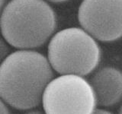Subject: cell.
<instances>
[{"label":"cell","mask_w":122,"mask_h":114,"mask_svg":"<svg viewBox=\"0 0 122 114\" xmlns=\"http://www.w3.org/2000/svg\"><path fill=\"white\" fill-rule=\"evenodd\" d=\"M42 102L46 114H92L97 105L91 84L76 75L52 80L44 90Z\"/></svg>","instance_id":"cell-4"},{"label":"cell","mask_w":122,"mask_h":114,"mask_svg":"<svg viewBox=\"0 0 122 114\" xmlns=\"http://www.w3.org/2000/svg\"><path fill=\"white\" fill-rule=\"evenodd\" d=\"M92 114H112L110 112L107 111V110H104V109H95V111L92 113Z\"/></svg>","instance_id":"cell-9"},{"label":"cell","mask_w":122,"mask_h":114,"mask_svg":"<svg viewBox=\"0 0 122 114\" xmlns=\"http://www.w3.org/2000/svg\"><path fill=\"white\" fill-rule=\"evenodd\" d=\"M47 1L52 2H55V3H60V2H66V1H68V0H47Z\"/></svg>","instance_id":"cell-10"},{"label":"cell","mask_w":122,"mask_h":114,"mask_svg":"<svg viewBox=\"0 0 122 114\" xmlns=\"http://www.w3.org/2000/svg\"><path fill=\"white\" fill-rule=\"evenodd\" d=\"M56 25L54 11L44 0H11L2 9V36L18 49L41 47L54 32Z\"/></svg>","instance_id":"cell-2"},{"label":"cell","mask_w":122,"mask_h":114,"mask_svg":"<svg viewBox=\"0 0 122 114\" xmlns=\"http://www.w3.org/2000/svg\"><path fill=\"white\" fill-rule=\"evenodd\" d=\"M7 47L6 46L4 45V42L2 41V43H1V56H2V58H3V56L6 55V52H7Z\"/></svg>","instance_id":"cell-8"},{"label":"cell","mask_w":122,"mask_h":114,"mask_svg":"<svg viewBox=\"0 0 122 114\" xmlns=\"http://www.w3.org/2000/svg\"><path fill=\"white\" fill-rule=\"evenodd\" d=\"M78 20L95 40H117L122 37V0H82Z\"/></svg>","instance_id":"cell-5"},{"label":"cell","mask_w":122,"mask_h":114,"mask_svg":"<svg viewBox=\"0 0 122 114\" xmlns=\"http://www.w3.org/2000/svg\"><path fill=\"white\" fill-rule=\"evenodd\" d=\"M0 105H1V110H0V114H10L9 109L7 108L5 103L2 100L0 102Z\"/></svg>","instance_id":"cell-7"},{"label":"cell","mask_w":122,"mask_h":114,"mask_svg":"<svg viewBox=\"0 0 122 114\" xmlns=\"http://www.w3.org/2000/svg\"><path fill=\"white\" fill-rule=\"evenodd\" d=\"M90 84L96 97L97 104L111 106L122 98V72L114 67H105L92 78Z\"/></svg>","instance_id":"cell-6"},{"label":"cell","mask_w":122,"mask_h":114,"mask_svg":"<svg viewBox=\"0 0 122 114\" xmlns=\"http://www.w3.org/2000/svg\"><path fill=\"white\" fill-rule=\"evenodd\" d=\"M47 52L52 68L61 75H87L101 59V49L95 39L78 28L56 33L50 41Z\"/></svg>","instance_id":"cell-3"},{"label":"cell","mask_w":122,"mask_h":114,"mask_svg":"<svg viewBox=\"0 0 122 114\" xmlns=\"http://www.w3.org/2000/svg\"><path fill=\"white\" fill-rule=\"evenodd\" d=\"M26 114H44V113H42L41 112H39V111H31Z\"/></svg>","instance_id":"cell-11"},{"label":"cell","mask_w":122,"mask_h":114,"mask_svg":"<svg viewBox=\"0 0 122 114\" xmlns=\"http://www.w3.org/2000/svg\"><path fill=\"white\" fill-rule=\"evenodd\" d=\"M53 77L52 66L44 56L28 49L15 52L0 67L2 100L21 110L36 107Z\"/></svg>","instance_id":"cell-1"},{"label":"cell","mask_w":122,"mask_h":114,"mask_svg":"<svg viewBox=\"0 0 122 114\" xmlns=\"http://www.w3.org/2000/svg\"><path fill=\"white\" fill-rule=\"evenodd\" d=\"M118 114H122V106H121L120 110H119V113H118Z\"/></svg>","instance_id":"cell-12"}]
</instances>
